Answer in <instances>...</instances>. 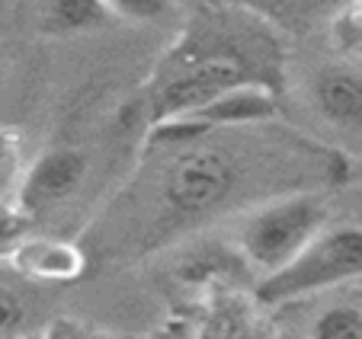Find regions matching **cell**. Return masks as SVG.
I'll use <instances>...</instances> for the list:
<instances>
[{
	"label": "cell",
	"instance_id": "cell-9",
	"mask_svg": "<svg viewBox=\"0 0 362 339\" xmlns=\"http://www.w3.org/2000/svg\"><path fill=\"white\" fill-rule=\"evenodd\" d=\"M35 13L48 35L90 32L112 20L103 0H35Z\"/></svg>",
	"mask_w": 362,
	"mask_h": 339
},
{
	"label": "cell",
	"instance_id": "cell-10",
	"mask_svg": "<svg viewBox=\"0 0 362 339\" xmlns=\"http://www.w3.org/2000/svg\"><path fill=\"white\" fill-rule=\"evenodd\" d=\"M308 339H362V307L334 304L321 311L311 323Z\"/></svg>",
	"mask_w": 362,
	"mask_h": 339
},
{
	"label": "cell",
	"instance_id": "cell-1",
	"mask_svg": "<svg viewBox=\"0 0 362 339\" xmlns=\"http://www.w3.org/2000/svg\"><path fill=\"white\" fill-rule=\"evenodd\" d=\"M276 64V42L267 39L260 23L238 13H212L209 20H199L177 52H170L151 90L148 122L154 125L192 112L218 93L244 83L279 90Z\"/></svg>",
	"mask_w": 362,
	"mask_h": 339
},
{
	"label": "cell",
	"instance_id": "cell-17",
	"mask_svg": "<svg viewBox=\"0 0 362 339\" xmlns=\"http://www.w3.org/2000/svg\"><path fill=\"white\" fill-rule=\"evenodd\" d=\"M16 339H48V336H45V333H20Z\"/></svg>",
	"mask_w": 362,
	"mask_h": 339
},
{
	"label": "cell",
	"instance_id": "cell-5",
	"mask_svg": "<svg viewBox=\"0 0 362 339\" xmlns=\"http://www.w3.org/2000/svg\"><path fill=\"white\" fill-rule=\"evenodd\" d=\"M90 160L81 148H52L39 154L23 173L16 202L29 218L52 211L55 205H64L81 192L87 179Z\"/></svg>",
	"mask_w": 362,
	"mask_h": 339
},
{
	"label": "cell",
	"instance_id": "cell-8",
	"mask_svg": "<svg viewBox=\"0 0 362 339\" xmlns=\"http://www.w3.org/2000/svg\"><path fill=\"white\" fill-rule=\"evenodd\" d=\"M7 263L35 282H77L87 272V253L71 240L26 234L7 250Z\"/></svg>",
	"mask_w": 362,
	"mask_h": 339
},
{
	"label": "cell",
	"instance_id": "cell-4",
	"mask_svg": "<svg viewBox=\"0 0 362 339\" xmlns=\"http://www.w3.org/2000/svg\"><path fill=\"white\" fill-rule=\"evenodd\" d=\"M327 227V205L315 192H298L267 202L238 231V246L247 263L260 272H276L292 263Z\"/></svg>",
	"mask_w": 362,
	"mask_h": 339
},
{
	"label": "cell",
	"instance_id": "cell-12",
	"mask_svg": "<svg viewBox=\"0 0 362 339\" xmlns=\"http://www.w3.org/2000/svg\"><path fill=\"white\" fill-rule=\"evenodd\" d=\"M23 138L16 129H0V198H16L23 183Z\"/></svg>",
	"mask_w": 362,
	"mask_h": 339
},
{
	"label": "cell",
	"instance_id": "cell-6",
	"mask_svg": "<svg viewBox=\"0 0 362 339\" xmlns=\"http://www.w3.org/2000/svg\"><path fill=\"white\" fill-rule=\"evenodd\" d=\"M276 116H279V90L263 87V83H244V87L225 90V93L202 102V106L192 109V112H183V119L199 125L205 135L269 122V119H276Z\"/></svg>",
	"mask_w": 362,
	"mask_h": 339
},
{
	"label": "cell",
	"instance_id": "cell-2",
	"mask_svg": "<svg viewBox=\"0 0 362 339\" xmlns=\"http://www.w3.org/2000/svg\"><path fill=\"white\" fill-rule=\"evenodd\" d=\"M353 278H362V227L337 224V227H324L292 263L263 275L257 285V301L267 307H279Z\"/></svg>",
	"mask_w": 362,
	"mask_h": 339
},
{
	"label": "cell",
	"instance_id": "cell-18",
	"mask_svg": "<svg viewBox=\"0 0 362 339\" xmlns=\"http://www.w3.org/2000/svg\"><path fill=\"white\" fill-rule=\"evenodd\" d=\"M4 68H7V58H4V52H0V77H4Z\"/></svg>",
	"mask_w": 362,
	"mask_h": 339
},
{
	"label": "cell",
	"instance_id": "cell-15",
	"mask_svg": "<svg viewBox=\"0 0 362 339\" xmlns=\"http://www.w3.org/2000/svg\"><path fill=\"white\" fill-rule=\"evenodd\" d=\"M26 323V304L20 295L0 285V339H16Z\"/></svg>",
	"mask_w": 362,
	"mask_h": 339
},
{
	"label": "cell",
	"instance_id": "cell-3",
	"mask_svg": "<svg viewBox=\"0 0 362 339\" xmlns=\"http://www.w3.org/2000/svg\"><path fill=\"white\" fill-rule=\"evenodd\" d=\"M202 141L180 148L160 173V202L173 221H199L218 211L244 177L240 160L231 150Z\"/></svg>",
	"mask_w": 362,
	"mask_h": 339
},
{
	"label": "cell",
	"instance_id": "cell-11",
	"mask_svg": "<svg viewBox=\"0 0 362 339\" xmlns=\"http://www.w3.org/2000/svg\"><path fill=\"white\" fill-rule=\"evenodd\" d=\"M103 4H106L112 20L154 26V23H164L170 16H177L183 0H103Z\"/></svg>",
	"mask_w": 362,
	"mask_h": 339
},
{
	"label": "cell",
	"instance_id": "cell-16",
	"mask_svg": "<svg viewBox=\"0 0 362 339\" xmlns=\"http://www.w3.org/2000/svg\"><path fill=\"white\" fill-rule=\"evenodd\" d=\"M48 339H58V336H48ZM68 339H112V336H106V333H90V330H74Z\"/></svg>",
	"mask_w": 362,
	"mask_h": 339
},
{
	"label": "cell",
	"instance_id": "cell-19",
	"mask_svg": "<svg viewBox=\"0 0 362 339\" xmlns=\"http://www.w3.org/2000/svg\"><path fill=\"white\" fill-rule=\"evenodd\" d=\"M234 4H250V0H234Z\"/></svg>",
	"mask_w": 362,
	"mask_h": 339
},
{
	"label": "cell",
	"instance_id": "cell-14",
	"mask_svg": "<svg viewBox=\"0 0 362 339\" xmlns=\"http://www.w3.org/2000/svg\"><path fill=\"white\" fill-rule=\"evenodd\" d=\"M29 224H33V218L20 208L16 198H0V246L10 250L16 240L29 234Z\"/></svg>",
	"mask_w": 362,
	"mask_h": 339
},
{
	"label": "cell",
	"instance_id": "cell-13",
	"mask_svg": "<svg viewBox=\"0 0 362 339\" xmlns=\"http://www.w3.org/2000/svg\"><path fill=\"white\" fill-rule=\"evenodd\" d=\"M330 39L343 54H362V0H349L330 16Z\"/></svg>",
	"mask_w": 362,
	"mask_h": 339
},
{
	"label": "cell",
	"instance_id": "cell-7",
	"mask_svg": "<svg viewBox=\"0 0 362 339\" xmlns=\"http://www.w3.org/2000/svg\"><path fill=\"white\" fill-rule=\"evenodd\" d=\"M311 102L321 119L362 138V71L353 64H324L311 81Z\"/></svg>",
	"mask_w": 362,
	"mask_h": 339
}]
</instances>
